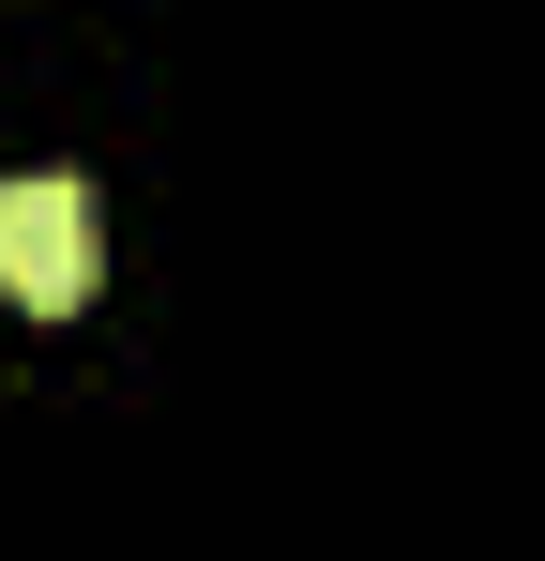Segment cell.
I'll list each match as a JSON object with an SVG mask.
<instances>
[{
    "label": "cell",
    "mask_w": 545,
    "mask_h": 561,
    "mask_svg": "<svg viewBox=\"0 0 545 561\" xmlns=\"http://www.w3.org/2000/svg\"><path fill=\"white\" fill-rule=\"evenodd\" d=\"M0 288H15L31 319L91 304V183H61V168L0 183Z\"/></svg>",
    "instance_id": "obj_1"
}]
</instances>
